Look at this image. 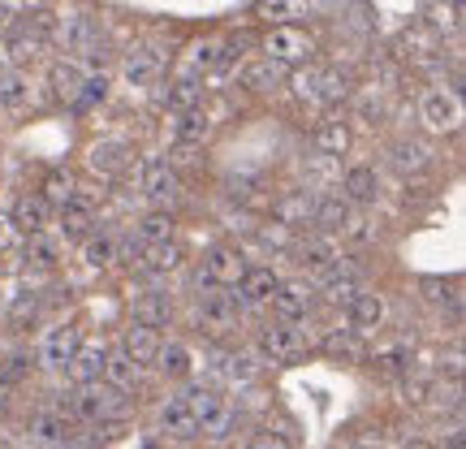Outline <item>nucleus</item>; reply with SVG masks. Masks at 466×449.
Instances as JSON below:
<instances>
[{
    "instance_id": "1",
    "label": "nucleus",
    "mask_w": 466,
    "mask_h": 449,
    "mask_svg": "<svg viewBox=\"0 0 466 449\" xmlns=\"http://www.w3.org/2000/svg\"><path fill=\"white\" fill-rule=\"evenodd\" d=\"M255 52L268 56V61H277L281 69H302L316 61L319 52V39L311 26H302V22H285V26H264V35L255 39Z\"/></svg>"
},
{
    "instance_id": "2",
    "label": "nucleus",
    "mask_w": 466,
    "mask_h": 449,
    "mask_svg": "<svg viewBox=\"0 0 466 449\" xmlns=\"http://www.w3.org/2000/svg\"><path fill=\"white\" fill-rule=\"evenodd\" d=\"M285 83L294 87L299 104H311V108H333L350 96V74H341L337 66H316V61L294 69Z\"/></svg>"
},
{
    "instance_id": "3",
    "label": "nucleus",
    "mask_w": 466,
    "mask_h": 449,
    "mask_svg": "<svg viewBox=\"0 0 466 449\" xmlns=\"http://www.w3.org/2000/svg\"><path fill=\"white\" fill-rule=\"evenodd\" d=\"M61 411L69 419H78V423H108V419H126L130 402H126V393H116L104 381H96V384H74V393H69Z\"/></svg>"
},
{
    "instance_id": "4",
    "label": "nucleus",
    "mask_w": 466,
    "mask_h": 449,
    "mask_svg": "<svg viewBox=\"0 0 466 449\" xmlns=\"http://www.w3.org/2000/svg\"><path fill=\"white\" fill-rule=\"evenodd\" d=\"M186 402H190V411H195L199 436H208V441H225V436H233V423H238V406H233V398H225V393L212 389V384H195V389L186 393Z\"/></svg>"
},
{
    "instance_id": "5",
    "label": "nucleus",
    "mask_w": 466,
    "mask_h": 449,
    "mask_svg": "<svg viewBox=\"0 0 466 449\" xmlns=\"http://www.w3.org/2000/svg\"><path fill=\"white\" fill-rule=\"evenodd\" d=\"M138 190L156 208H173L186 195L182 168L173 165V160H165V156H147V160H138Z\"/></svg>"
},
{
    "instance_id": "6",
    "label": "nucleus",
    "mask_w": 466,
    "mask_h": 449,
    "mask_svg": "<svg viewBox=\"0 0 466 449\" xmlns=\"http://www.w3.org/2000/svg\"><path fill=\"white\" fill-rule=\"evenodd\" d=\"M255 346H259V354H264V363H299L302 354H307V333H302L299 324H289V320H268L264 329H259V337H255Z\"/></svg>"
},
{
    "instance_id": "7",
    "label": "nucleus",
    "mask_w": 466,
    "mask_h": 449,
    "mask_svg": "<svg viewBox=\"0 0 466 449\" xmlns=\"http://www.w3.org/2000/svg\"><path fill=\"white\" fill-rule=\"evenodd\" d=\"M419 121L432 134H458L462 130V96L453 87H428L419 100Z\"/></svg>"
},
{
    "instance_id": "8",
    "label": "nucleus",
    "mask_w": 466,
    "mask_h": 449,
    "mask_svg": "<svg viewBox=\"0 0 466 449\" xmlns=\"http://www.w3.org/2000/svg\"><path fill=\"white\" fill-rule=\"evenodd\" d=\"M247 255L242 247H229V242H220L203 255L199 264V285L203 290H233V285L242 281V272H247Z\"/></svg>"
},
{
    "instance_id": "9",
    "label": "nucleus",
    "mask_w": 466,
    "mask_h": 449,
    "mask_svg": "<svg viewBox=\"0 0 466 449\" xmlns=\"http://www.w3.org/2000/svg\"><path fill=\"white\" fill-rule=\"evenodd\" d=\"M294 255H299V268L307 272V277H329L337 264H346V247H341V238H337V233H324V230L307 233Z\"/></svg>"
},
{
    "instance_id": "10",
    "label": "nucleus",
    "mask_w": 466,
    "mask_h": 449,
    "mask_svg": "<svg viewBox=\"0 0 466 449\" xmlns=\"http://www.w3.org/2000/svg\"><path fill=\"white\" fill-rule=\"evenodd\" d=\"M285 78H289V69H281L277 61H268V56H242L238 66H233V83L250 91V96H272V91H281Z\"/></svg>"
},
{
    "instance_id": "11",
    "label": "nucleus",
    "mask_w": 466,
    "mask_h": 449,
    "mask_svg": "<svg viewBox=\"0 0 466 449\" xmlns=\"http://www.w3.org/2000/svg\"><path fill=\"white\" fill-rule=\"evenodd\" d=\"M134 165V143L130 138H100L86 148V168L100 178V182H113L121 173H130Z\"/></svg>"
},
{
    "instance_id": "12",
    "label": "nucleus",
    "mask_w": 466,
    "mask_h": 449,
    "mask_svg": "<svg viewBox=\"0 0 466 449\" xmlns=\"http://www.w3.org/2000/svg\"><path fill=\"white\" fill-rule=\"evenodd\" d=\"M384 320H389V302H384V294L371 290V285H363V290L346 302V329H354L359 337L380 333Z\"/></svg>"
},
{
    "instance_id": "13",
    "label": "nucleus",
    "mask_w": 466,
    "mask_h": 449,
    "mask_svg": "<svg viewBox=\"0 0 466 449\" xmlns=\"http://www.w3.org/2000/svg\"><path fill=\"white\" fill-rule=\"evenodd\" d=\"M78 346H83V329L74 320H61V324L44 329V337H39V363L52 367V372H66V363L74 359Z\"/></svg>"
},
{
    "instance_id": "14",
    "label": "nucleus",
    "mask_w": 466,
    "mask_h": 449,
    "mask_svg": "<svg viewBox=\"0 0 466 449\" xmlns=\"http://www.w3.org/2000/svg\"><path fill=\"white\" fill-rule=\"evenodd\" d=\"M156 428H160L165 441H177V445H186V441H195V436H199V423H195V411H190L186 393H168V398L160 402V411H156Z\"/></svg>"
},
{
    "instance_id": "15",
    "label": "nucleus",
    "mask_w": 466,
    "mask_h": 449,
    "mask_svg": "<svg viewBox=\"0 0 466 449\" xmlns=\"http://www.w3.org/2000/svg\"><path fill=\"white\" fill-rule=\"evenodd\" d=\"M272 311H277V320H289V324H299V320H307L311 311H316V290L307 281H277V290H272V302H268Z\"/></svg>"
},
{
    "instance_id": "16",
    "label": "nucleus",
    "mask_w": 466,
    "mask_h": 449,
    "mask_svg": "<svg viewBox=\"0 0 466 449\" xmlns=\"http://www.w3.org/2000/svg\"><path fill=\"white\" fill-rule=\"evenodd\" d=\"M242 302L233 299L229 290H212V294H203L199 302V329L208 333H233L238 324H242Z\"/></svg>"
},
{
    "instance_id": "17",
    "label": "nucleus",
    "mask_w": 466,
    "mask_h": 449,
    "mask_svg": "<svg viewBox=\"0 0 466 449\" xmlns=\"http://www.w3.org/2000/svg\"><path fill=\"white\" fill-rule=\"evenodd\" d=\"M26 436H31V445H39V449H61L69 436H74V419H69L61 406H44V411L31 415Z\"/></svg>"
},
{
    "instance_id": "18",
    "label": "nucleus",
    "mask_w": 466,
    "mask_h": 449,
    "mask_svg": "<svg viewBox=\"0 0 466 449\" xmlns=\"http://www.w3.org/2000/svg\"><path fill=\"white\" fill-rule=\"evenodd\" d=\"M52 220H56V230H61L66 242H86V238L96 233V208H91V199H83V195L61 203V208L52 212Z\"/></svg>"
},
{
    "instance_id": "19",
    "label": "nucleus",
    "mask_w": 466,
    "mask_h": 449,
    "mask_svg": "<svg viewBox=\"0 0 466 449\" xmlns=\"http://www.w3.org/2000/svg\"><path fill=\"white\" fill-rule=\"evenodd\" d=\"M160 69H165V56L147 44H134V48L121 52V78L130 87H151L160 78Z\"/></svg>"
},
{
    "instance_id": "20",
    "label": "nucleus",
    "mask_w": 466,
    "mask_h": 449,
    "mask_svg": "<svg viewBox=\"0 0 466 449\" xmlns=\"http://www.w3.org/2000/svg\"><path fill=\"white\" fill-rule=\"evenodd\" d=\"M350 208H367V203L380 199V173L371 165H350L341 173V190H337Z\"/></svg>"
},
{
    "instance_id": "21",
    "label": "nucleus",
    "mask_w": 466,
    "mask_h": 449,
    "mask_svg": "<svg viewBox=\"0 0 466 449\" xmlns=\"http://www.w3.org/2000/svg\"><path fill=\"white\" fill-rule=\"evenodd\" d=\"M217 130V121L208 108H195V113H173V143L177 151H199Z\"/></svg>"
},
{
    "instance_id": "22",
    "label": "nucleus",
    "mask_w": 466,
    "mask_h": 449,
    "mask_svg": "<svg viewBox=\"0 0 466 449\" xmlns=\"http://www.w3.org/2000/svg\"><path fill=\"white\" fill-rule=\"evenodd\" d=\"M277 272L264 264H250L247 272H242V281L233 285V299L242 302V307H268L272 302V290H277Z\"/></svg>"
},
{
    "instance_id": "23",
    "label": "nucleus",
    "mask_w": 466,
    "mask_h": 449,
    "mask_svg": "<svg viewBox=\"0 0 466 449\" xmlns=\"http://www.w3.org/2000/svg\"><path fill=\"white\" fill-rule=\"evenodd\" d=\"M83 83H86V69L74 61V56H61L48 66V91L61 104H78L83 100Z\"/></svg>"
},
{
    "instance_id": "24",
    "label": "nucleus",
    "mask_w": 466,
    "mask_h": 449,
    "mask_svg": "<svg viewBox=\"0 0 466 449\" xmlns=\"http://www.w3.org/2000/svg\"><path fill=\"white\" fill-rule=\"evenodd\" d=\"M52 212H56V208H52L44 195H22V199L14 203L9 220H14V230L22 233V238H35V233H48Z\"/></svg>"
},
{
    "instance_id": "25",
    "label": "nucleus",
    "mask_w": 466,
    "mask_h": 449,
    "mask_svg": "<svg viewBox=\"0 0 466 449\" xmlns=\"http://www.w3.org/2000/svg\"><path fill=\"white\" fill-rule=\"evenodd\" d=\"M182 264H186V247L177 238H168V242H143V255H138L143 272L168 277V272H182Z\"/></svg>"
},
{
    "instance_id": "26",
    "label": "nucleus",
    "mask_w": 466,
    "mask_h": 449,
    "mask_svg": "<svg viewBox=\"0 0 466 449\" xmlns=\"http://www.w3.org/2000/svg\"><path fill=\"white\" fill-rule=\"evenodd\" d=\"M160 342H165V337H160V329H151V324H143V320H130L116 350H126L138 367H147V363H156V350H160Z\"/></svg>"
},
{
    "instance_id": "27",
    "label": "nucleus",
    "mask_w": 466,
    "mask_h": 449,
    "mask_svg": "<svg viewBox=\"0 0 466 449\" xmlns=\"http://www.w3.org/2000/svg\"><path fill=\"white\" fill-rule=\"evenodd\" d=\"M104 363H108V346H100V342H86V337H83V346L74 350V359L66 363V372H69V381H74V384H96L104 376Z\"/></svg>"
},
{
    "instance_id": "28",
    "label": "nucleus",
    "mask_w": 466,
    "mask_h": 449,
    "mask_svg": "<svg viewBox=\"0 0 466 449\" xmlns=\"http://www.w3.org/2000/svg\"><path fill=\"white\" fill-rule=\"evenodd\" d=\"M311 208H316V195H307V190H285L272 199V225H281V230H302L307 220H311Z\"/></svg>"
},
{
    "instance_id": "29",
    "label": "nucleus",
    "mask_w": 466,
    "mask_h": 449,
    "mask_svg": "<svg viewBox=\"0 0 466 449\" xmlns=\"http://www.w3.org/2000/svg\"><path fill=\"white\" fill-rule=\"evenodd\" d=\"M250 17L259 26H285V22H302L311 17V0H255Z\"/></svg>"
},
{
    "instance_id": "30",
    "label": "nucleus",
    "mask_w": 466,
    "mask_h": 449,
    "mask_svg": "<svg viewBox=\"0 0 466 449\" xmlns=\"http://www.w3.org/2000/svg\"><path fill=\"white\" fill-rule=\"evenodd\" d=\"M165 104L173 113H195L208 104V78H195V74H177L165 91Z\"/></svg>"
},
{
    "instance_id": "31",
    "label": "nucleus",
    "mask_w": 466,
    "mask_h": 449,
    "mask_svg": "<svg viewBox=\"0 0 466 449\" xmlns=\"http://www.w3.org/2000/svg\"><path fill=\"white\" fill-rule=\"evenodd\" d=\"M108 389H116V393H134L138 384H143V367L134 363L126 350H108V363H104V376H100Z\"/></svg>"
},
{
    "instance_id": "32",
    "label": "nucleus",
    "mask_w": 466,
    "mask_h": 449,
    "mask_svg": "<svg viewBox=\"0 0 466 449\" xmlns=\"http://www.w3.org/2000/svg\"><path fill=\"white\" fill-rule=\"evenodd\" d=\"M156 367H160V376H168V381H190L195 376V350L186 346V342H160Z\"/></svg>"
},
{
    "instance_id": "33",
    "label": "nucleus",
    "mask_w": 466,
    "mask_h": 449,
    "mask_svg": "<svg viewBox=\"0 0 466 449\" xmlns=\"http://www.w3.org/2000/svg\"><path fill=\"white\" fill-rule=\"evenodd\" d=\"M311 143H316V156H333V160H341L350 151V126L341 121V117H324L316 126V134H311Z\"/></svg>"
},
{
    "instance_id": "34",
    "label": "nucleus",
    "mask_w": 466,
    "mask_h": 449,
    "mask_svg": "<svg viewBox=\"0 0 466 449\" xmlns=\"http://www.w3.org/2000/svg\"><path fill=\"white\" fill-rule=\"evenodd\" d=\"M389 160H393L398 173H428V168H432V148H428L423 138H398Z\"/></svg>"
},
{
    "instance_id": "35",
    "label": "nucleus",
    "mask_w": 466,
    "mask_h": 449,
    "mask_svg": "<svg viewBox=\"0 0 466 449\" xmlns=\"http://www.w3.org/2000/svg\"><path fill=\"white\" fill-rule=\"evenodd\" d=\"M350 212H354V208H350V203L341 199L337 190H324V195H316V208H311V225H319L324 233H337V230H341V225L350 220Z\"/></svg>"
},
{
    "instance_id": "36",
    "label": "nucleus",
    "mask_w": 466,
    "mask_h": 449,
    "mask_svg": "<svg viewBox=\"0 0 466 449\" xmlns=\"http://www.w3.org/2000/svg\"><path fill=\"white\" fill-rule=\"evenodd\" d=\"M134 238L138 242H168V238H177V217L168 208H151L147 217L134 225Z\"/></svg>"
},
{
    "instance_id": "37",
    "label": "nucleus",
    "mask_w": 466,
    "mask_h": 449,
    "mask_svg": "<svg viewBox=\"0 0 466 449\" xmlns=\"http://www.w3.org/2000/svg\"><path fill=\"white\" fill-rule=\"evenodd\" d=\"M319 281H324V299L333 302V307H346V302L363 290V277H359V272H350L346 264H337L333 272H329V277H319Z\"/></svg>"
},
{
    "instance_id": "38",
    "label": "nucleus",
    "mask_w": 466,
    "mask_h": 449,
    "mask_svg": "<svg viewBox=\"0 0 466 449\" xmlns=\"http://www.w3.org/2000/svg\"><path fill=\"white\" fill-rule=\"evenodd\" d=\"M31 108V83L9 69V74H0V113H26Z\"/></svg>"
},
{
    "instance_id": "39",
    "label": "nucleus",
    "mask_w": 466,
    "mask_h": 449,
    "mask_svg": "<svg viewBox=\"0 0 466 449\" xmlns=\"http://www.w3.org/2000/svg\"><path fill=\"white\" fill-rule=\"evenodd\" d=\"M39 195H44L52 208H61V203L78 199V178H74L69 168H52L48 178H44V190H39Z\"/></svg>"
},
{
    "instance_id": "40",
    "label": "nucleus",
    "mask_w": 466,
    "mask_h": 449,
    "mask_svg": "<svg viewBox=\"0 0 466 449\" xmlns=\"http://www.w3.org/2000/svg\"><path fill=\"white\" fill-rule=\"evenodd\" d=\"M44 48H48V39L31 35L26 26H14V35H9V56H14V66H35Z\"/></svg>"
},
{
    "instance_id": "41",
    "label": "nucleus",
    "mask_w": 466,
    "mask_h": 449,
    "mask_svg": "<svg viewBox=\"0 0 466 449\" xmlns=\"http://www.w3.org/2000/svg\"><path fill=\"white\" fill-rule=\"evenodd\" d=\"M134 320H143L151 329H165L168 320H173V302L165 294H143V299L134 302Z\"/></svg>"
},
{
    "instance_id": "42",
    "label": "nucleus",
    "mask_w": 466,
    "mask_h": 449,
    "mask_svg": "<svg viewBox=\"0 0 466 449\" xmlns=\"http://www.w3.org/2000/svg\"><path fill=\"white\" fill-rule=\"evenodd\" d=\"M337 233H341L346 242H354V247H371V242L380 238V230H376V220H367L363 212H359V208L350 212V220H346V225H341Z\"/></svg>"
},
{
    "instance_id": "43",
    "label": "nucleus",
    "mask_w": 466,
    "mask_h": 449,
    "mask_svg": "<svg viewBox=\"0 0 466 449\" xmlns=\"http://www.w3.org/2000/svg\"><path fill=\"white\" fill-rule=\"evenodd\" d=\"M371 363L384 367V372H410V342H389V346H380L376 354H371Z\"/></svg>"
},
{
    "instance_id": "44",
    "label": "nucleus",
    "mask_w": 466,
    "mask_h": 449,
    "mask_svg": "<svg viewBox=\"0 0 466 449\" xmlns=\"http://www.w3.org/2000/svg\"><path fill=\"white\" fill-rule=\"evenodd\" d=\"M319 346H324V354H333V359H359V333L354 329H329Z\"/></svg>"
},
{
    "instance_id": "45",
    "label": "nucleus",
    "mask_w": 466,
    "mask_h": 449,
    "mask_svg": "<svg viewBox=\"0 0 466 449\" xmlns=\"http://www.w3.org/2000/svg\"><path fill=\"white\" fill-rule=\"evenodd\" d=\"M113 247H116L113 233H91L83 242V260L91 268H113Z\"/></svg>"
},
{
    "instance_id": "46",
    "label": "nucleus",
    "mask_w": 466,
    "mask_h": 449,
    "mask_svg": "<svg viewBox=\"0 0 466 449\" xmlns=\"http://www.w3.org/2000/svg\"><path fill=\"white\" fill-rule=\"evenodd\" d=\"M26 260H31V264H39V268H52V264H56V247L48 242V233H35L31 247H26Z\"/></svg>"
},
{
    "instance_id": "47",
    "label": "nucleus",
    "mask_w": 466,
    "mask_h": 449,
    "mask_svg": "<svg viewBox=\"0 0 466 449\" xmlns=\"http://www.w3.org/2000/svg\"><path fill=\"white\" fill-rule=\"evenodd\" d=\"M104 100H108V74H86L83 100L78 104H104Z\"/></svg>"
},
{
    "instance_id": "48",
    "label": "nucleus",
    "mask_w": 466,
    "mask_h": 449,
    "mask_svg": "<svg viewBox=\"0 0 466 449\" xmlns=\"http://www.w3.org/2000/svg\"><path fill=\"white\" fill-rule=\"evenodd\" d=\"M247 449H294L289 441H285V433H277V428H259V433L250 436Z\"/></svg>"
},
{
    "instance_id": "49",
    "label": "nucleus",
    "mask_w": 466,
    "mask_h": 449,
    "mask_svg": "<svg viewBox=\"0 0 466 449\" xmlns=\"http://www.w3.org/2000/svg\"><path fill=\"white\" fill-rule=\"evenodd\" d=\"M17 238H22V233L14 230V220H9L5 212H0V250H9V247L17 242Z\"/></svg>"
},
{
    "instance_id": "50",
    "label": "nucleus",
    "mask_w": 466,
    "mask_h": 449,
    "mask_svg": "<svg viewBox=\"0 0 466 449\" xmlns=\"http://www.w3.org/2000/svg\"><path fill=\"white\" fill-rule=\"evenodd\" d=\"M423 294H428L432 302H441L445 299V281H441V277H423Z\"/></svg>"
},
{
    "instance_id": "51",
    "label": "nucleus",
    "mask_w": 466,
    "mask_h": 449,
    "mask_svg": "<svg viewBox=\"0 0 466 449\" xmlns=\"http://www.w3.org/2000/svg\"><path fill=\"white\" fill-rule=\"evenodd\" d=\"M9 31H14V5L0 0V35H9Z\"/></svg>"
},
{
    "instance_id": "52",
    "label": "nucleus",
    "mask_w": 466,
    "mask_h": 449,
    "mask_svg": "<svg viewBox=\"0 0 466 449\" xmlns=\"http://www.w3.org/2000/svg\"><path fill=\"white\" fill-rule=\"evenodd\" d=\"M445 449H466L462 428H450V436H445Z\"/></svg>"
},
{
    "instance_id": "53",
    "label": "nucleus",
    "mask_w": 466,
    "mask_h": 449,
    "mask_svg": "<svg viewBox=\"0 0 466 449\" xmlns=\"http://www.w3.org/2000/svg\"><path fill=\"white\" fill-rule=\"evenodd\" d=\"M354 449H384L376 436H363V441H354Z\"/></svg>"
},
{
    "instance_id": "54",
    "label": "nucleus",
    "mask_w": 466,
    "mask_h": 449,
    "mask_svg": "<svg viewBox=\"0 0 466 449\" xmlns=\"http://www.w3.org/2000/svg\"><path fill=\"white\" fill-rule=\"evenodd\" d=\"M406 449H441V445H432V441H410Z\"/></svg>"
},
{
    "instance_id": "55",
    "label": "nucleus",
    "mask_w": 466,
    "mask_h": 449,
    "mask_svg": "<svg viewBox=\"0 0 466 449\" xmlns=\"http://www.w3.org/2000/svg\"><path fill=\"white\" fill-rule=\"evenodd\" d=\"M5 406H9V389L0 384V415H5Z\"/></svg>"
}]
</instances>
